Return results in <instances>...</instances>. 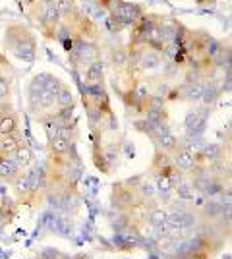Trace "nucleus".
I'll return each mask as SVG.
<instances>
[{
	"label": "nucleus",
	"mask_w": 232,
	"mask_h": 259,
	"mask_svg": "<svg viewBox=\"0 0 232 259\" xmlns=\"http://www.w3.org/2000/svg\"><path fill=\"white\" fill-rule=\"evenodd\" d=\"M62 257V251H58V249H53V248H44L37 259H60Z\"/></svg>",
	"instance_id": "21"
},
{
	"label": "nucleus",
	"mask_w": 232,
	"mask_h": 259,
	"mask_svg": "<svg viewBox=\"0 0 232 259\" xmlns=\"http://www.w3.org/2000/svg\"><path fill=\"white\" fill-rule=\"evenodd\" d=\"M4 45L22 62H33L37 56V39L22 23H12L4 31Z\"/></svg>",
	"instance_id": "2"
},
{
	"label": "nucleus",
	"mask_w": 232,
	"mask_h": 259,
	"mask_svg": "<svg viewBox=\"0 0 232 259\" xmlns=\"http://www.w3.org/2000/svg\"><path fill=\"white\" fill-rule=\"evenodd\" d=\"M145 14V8L137 2H126L118 0L116 6L111 10V20L116 25V29H124L128 25H133Z\"/></svg>",
	"instance_id": "5"
},
{
	"label": "nucleus",
	"mask_w": 232,
	"mask_h": 259,
	"mask_svg": "<svg viewBox=\"0 0 232 259\" xmlns=\"http://www.w3.org/2000/svg\"><path fill=\"white\" fill-rule=\"evenodd\" d=\"M109 62H111L112 70L118 72L120 76L128 74V70H130V53H128V47H124V45L112 47L111 54H109Z\"/></svg>",
	"instance_id": "9"
},
{
	"label": "nucleus",
	"mask_w": 232,
	"mask_h": 259,
	"mask_svg": "<svg viewBox=\"0 0 232 259\" xmlns=\"http://www.w3.org/2000/svg\"><path fill=\"white\" fill-rule=\"evenodd\" d=\"M76 153V143L64 138H49V155H70Z\"/></svg>",
	"instance_id": "16"
},
{
	"label": "nucleus",
	"mask_w": 232,
	"mask_h": 259,
	"mask_svg": "<svg viewBox=\"0 0 232 259\" xmlns=\"http://www.w3.org/2000/svg\"><path fill=\"white\" fill-rule=\"evenodd\" d=\"M209 116V107H198L190 110L184 128H186V136H201L205 130V120Z\"/></svg>",
	"instance_id": "7"
},
{
	"label": "nucleus",
	"mask_w": 232,
	"mask_h": 259,
	"mask_svg": "<svg viewBox=\"0 0 232 259\" xmlns=\"http://www.w3.org/2000/svg\"><path fill=\"white\" fill-rule=\"evenodd\" d=\"M151 141H153V145L157 151H165V153H168V155H172V153L178 149V145H180L178 136L172 134V130H170L168 124L159 130L153 138H151Z\"/></svg>",
	"instance_id": "8"
},
{
	"label": "nucleus",
	"mask_w": 232,
	"mask_h": 259,
	"mask_svg": "<svg viewBox=\"0 0 232 259\" xmlns=\"http://www.w3.org/2000/svg\"><path fill=\"white\" fill-rule=\"evenodd\" d=\"M166 219H168V209L165 205H161V203L149 205V213H147V219H145L147 225H151L155 228L166 227Z\"/></svg>",
	"instance_id": "13"
},
{
	"label": "nucleus",
	"mask_w": 232,
	"mask_h": 259,
	"mask_svg": "<svg viewBox=\"0 0 232 259\" xmlns=\"http://www.w3.org/2000/svg\"><path fill=\"white\" fill-rule=\"evenodd\" d=\"M66 108H76V99L72 95L70 87L66 83H62L58 95H56V112L58 110H66Z\"/></svg>",
	"instance_id": "17"
},
{
	"label": "nucleus",
	"mask_w": 232,
	"mask_h": 259,
	"mask_svg": "<svg viewBox=\"0 0 232 259\" xmlns=\"http://www.w3.org/2000/svg\"><path fill=\"white\" fill-rule=\"evenodd\" d=\"M23 170L14 162V159H6V157H0V180L2 182L12 184Z\"/></svg>",
	"instance_id": "14"
},
{
	"label": "nucleus",
	"mask_w": 232,
	"mask_h": 259,
	"mask_svg": "<svg viewBox=\"0 0 232 259\" xmlns=\"http://www.w3.org/2000/svg\"><path fill=\"white\" fill-rule=\"evenodd\" d=\"M144 203V199L137 194V178H130L124 182H116L112 186L111 205L118 213H130L135 207Z\"/></svg>",
	"instance_id": "3"
},
{
	"label": "nucleus",
	"mask_w": 232,
	"mask_h": 259,
	"mask_svg": "<svg viewBox=\"0 0 232 259\" xmlns=\"http://www.w3.org/2000/svg\"><path fill=\"white\" fill-rule=\"evenodd\" d=\"M62 87V81L53 74H39L29 81L27 87V105L29 112L33 114L37 122L43 124L56 112V95Z\"/></svg>",
	"instance_id": "1"
},
{
	"label": "nucleus",
	"mask_w": 232,
	"mask_h": 259,
	"mask_svg": "<svg viewBox=\"0 0 232 259\" xmlns=\"http://www.w3.org/2000/svg\"><path fill=\"white\" fill-rule=\"evenodd\" d=\"M174 168L172 164V157L165 151H155L153 161H151V168L149 174L151 176H168V172Z\"/></svg>",
	"instance_id": "10"
},
{
	"label": "nucleus",
	"mask_w": 232,
	"mask_h": 259,
	"mask_svg": "<svg viewBox=\"0 0 232 259\" xmlns=\"http://www.w3.org/2000/svg\"><path fill=\"white\" fill-rule=\"evenodd\" d=\"M81 76H83V83L85 85H93V83H105V62L103 58L91 62L89 66H85L81 70Z\"/></svg>",
	"instance_id": "12"
},
{
	"label": "nucleus",
	"mask_w": 232,
	"mask_h": 259,
	"mask_svg": "<svg viewBox=\"0 0 232 259\" xmlns=\"http://www.w3.org/2000/svg\"><path fill=\"white\" fill-rule=\"evenodd\" d=\"M174 192L178 194V199H180V201H190V199H194V195H196V190H194L192 184L186 182V180L178 184L176 188H174Z\"/></svg>",
	"instance_id": "18"
},
{
	"label": "nucleus",
	"mask_w": 232,
	"mask_h": 259,
	"mask_svg": "<svg viewBox=\"0 0 232 259\" xmlns=\"http://www.w3.org/2000/svg\"><path fill=\"white\" fill-rule=\"evenodd\" d=\"M56 8V12L62 16V18H66V16H70L72 12L77 10L76 6V0H55V4H53Z\"/></svg>",
	"instance_id": "19"
},
{
	"label": "nucleus",
	"mask_w": 232,
	"mask_h": 259,
	"mask_svg": "<svg viewBox=\"0 0 232 259\" xmlns=\"http://www.w3.org/2000/svg\"><path fill=\"white\" fill-rule=\"evenodd\" d=\"M22 140H20V134H14V136H2L0 138V157H6L12 159L16 151L20 149Z\"/></svg>",
	"instance_id": "15"
},
{
	"label": "nucleus",
	"mask_w": 232,
	"mask_h": 259,
	"mask_svg": "<svg viewBox=\"0 0 232 259\" xmlns=\"http://www.w3.org/2000/svg\"><path fill=\"white\" fill-rule=\"evenodd\" d=\"M12 159H14V162H16V164H18V166L23 170V168H25V166L31 162V151H29L25 145H20V149L16 151V155H14Z\"/></svg>",
	"instance_id": "20"
},
{
	"label": "nucleus",
	"mask_w": 232,
	"mask_h": 259,
	"mask_svg": "<svg viewBox=\"0 0 232 259\" xmlns=\"http://www.w3.org/2000/svg\"><path fill=\"white\" fill-rule=\"evenodd\" d=\"M20 134V114L12 108V103L0 105V138Z\"/></svg>",
	"instance_id": "6"
},
{
	"label": "nucleus",
	"mask_w": 232,
	"mask_h": 259,
	"mask_svg": "<svg viewBox=\"0 0 232 259\" xmlns=\"http://www.w3.org/2000/svg\"><path fill=\"white\" fill-rule=\"evenodd\" d=\"M170 157H172V164H174V168H176L178 172L184 174V176L192 172V168L198 164L196 157H194V155H190L186 149H182L180 145H178V149L172 153Z\"/></svg>",
	"instance_id": "11"
},
{
	"label": "nucleus",
	"mask_w": 232,
	"mask_h": 259,
	"mask_svg": "<svg viewBox=\"0 0 232 259\" xmlns=\"http://www.w3.org/2000/svg\"><path fill=\"white\" fill-rule=\"evenodd\" d=\"M70 60L72 66L76 68L77 72H81L85 66H89L91 62L99 60L101 58V45L99 41H93V39H85V37H79L77 35L74 47L70 51Z\"/></svg>",
	"instance_id": "4"
}]
</instances>
